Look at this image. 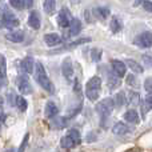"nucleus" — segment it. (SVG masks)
<instances>
[{"label":"nucleus","mask_w":152,"mask_h":152,"mask_svg":"<svg viewBox=\"0 0 152 152\" xmlns=\"http://www.w3.org/2000/svg\"><path fill=\"white\" fill-rule=\"evenodd\" d=\"M34 77H35V80H36V83L39 84L44 91H47L48 94H53V91H55L53 84H52V81H51V79L48 77L44 66H43L40 61H36V63H35Z\"/></svg>","instance_id":"1"},{"label":"nucleus","mask_w":152,"mask_h":152,"mask_svg":"<svg viewBox=\"0 0 152 152\" xmlns=\"http://www.w3.org/2000/svg\"><path fill=\"white\" fill-rule=\"evenodd\" d=\"M102 91V79L99 76H92L86 84V96L89 102H96Z\"/></svg>","instance_id":"2"},{"label":"nucleus","mask_w":152,"mask_h":152,"mask_svg":"<svg viewBox=\"0 0 152 152\" xmlns=\"http://www.w3.org/2000/svg\"><path fill=\"white\" fill-rule=\"evenodd\" d=\"M81 143V135L76 129H69L60 140V147L63 150H72Z\"/></svg>","instance_id":"3"},{"label":"nucleus","mask_w":152,"mask_h":152,"mask_svg":"<svg viewBox=\"0 0 152 152\" xmlns=\"http://www.w3.org/2000/svg\"><path fill=\"white\" fill-rule=\"evenodd\" d=\"M113 108H115V102H113V99H111V97H105V99H103L102 102H99L96 104V112L104 118V116L111 115V112L113 111Z\"/></svg>","instance_id":"4"},{"label":"nucleus","mask_w":152,"mask_h":152,"mask_svg":"<svg viewBox=\"0 0 152 152\" xmlns=\"http://www.w3.org/2000/svg\"><path fill=\"white\" fill-rule=\"evenodd\" d=\"M1 24L5 27V28L13 29V31H15V28L19 27L20 21H19V19L16 18L11 11H3L1 12Z\"/></svg>","instance_id":"5"},{"label":"nucleus","mask_w":152,"mask_h":152,"mask_svg":"<svg viewBox=\"0 0 152 152\" xmlns=\"http://www.w3.org/2000/svg\"><path fill=\"white\" fill-rule=\"evenodd\" d=\"M16 84H18V89L20 91L21 95H29L32 94V86L29 83V79L27 75L21 74L16 77Z\"/></svg>","instance_id":"6"},{"label":"nucleus","mask_w":152,"mask_h":152,"mask_svg":"<svg viewBox=\"0 0 152 152\" xmlns=\"http://www.w3.org/2000/svg\"><path fill=\"white\" fill-rule=\"evenodd\" d=\"M135 44L140 48H151L152 47V32L150 31H145V32H142L139 36H136L135 39Z\"/></svg>","instance_id":"7"},{"label":"nucleus","mask_w":152,"mask_h":152,"mask_svg":"<svg viewBox=\"0 0 152 152\" xmlns=\"http://www.w3.org/2000/svg\"><path fill=\"white\" fill-rule=\"evenodd\" d=\"M61 72H63V76L66 77V80L68 83H72L74 80V64H72L71 58H66L61 63Z\"/></svg>","instance_id":"8"},{"label":"nucleus","mask_w":152,"mask_h":152,"mask_svg":"<svg viewBox=\"0 0 152 152\" xmlns=\"http://www.w3.org/2000/svg\"><path fill=\"white\" fill-rule=\"evenodd\" d=\"M72 15L69 13V11L67 10V8H61L60 12L58 13V24L59 27H61V28H67V27L71 26V21H72Z\"/></svg>","instance_id":"9"},{"label":"nucleus","mask_w":152,"mask_h":152,"mask_svg":"<svg viewBox=\"0 0 152 152\" xmlns=\"http://www.w3.org/2000/svg\"><path fill=\"white\" fill-rule=\"evenodd\" d=\"M111 66H112V69H113V75H116L118 77H124V76H126L127 66L124 61L113 59V60H111Z\"/></svg>","instance_id":"10"},{"label":"nucleus","mask_w":152,"mask_h":152,"mask_svg":"<svg viewBox=\"0 0 152 152\" xmlns=\"http://www.w3.org/2000/svg\"><path fill=\"white\" fill-rule=\"evenodd\" d=\"M35 63H36V61H35L34 58H31V56H27V58H24L23 60H21L20 67H21V69H23L24 75L34 74V71H35Z\"/></svg>","instance_id":"11"},{"label":"nucleus","mask_w":152,"mask_h":152,"mask_svg":"<svg viewBox=\"0 0 152 152\" xmlns=\"http://www.w3.org/2000/svg\"><path fill=\"white\" fill-rule=\"evenodd\" d=\"M59 113V107L55 102H47L45 103V107H44V115L47 116L48 119H53L56 118V115Z\"/></svg>","instance_id":"12"},{"label":"nucleus","mask_w":152,"mask_h":152,"mask_svg":"<svg viewBox=\"0 0 152 152\" xmlns=\"http://www.w3.org/2000/svg\"><path fill=\"white\" fill-rule=\"evenodd\" d=\"M44 43L48 45V47H56V45L63 43V39H61L58 34H45L44 35Z\"/></svg>","instance_id":"13"},{"label":"nucleus","mask_w":152,"mask_h":152,"mask_svg":"<svg viewBox=\"0 0 152 152\" xmlns=\"http://www.w3.org/2000/svg\"><path fill=\"white\" fill-rule=\"evenodd\" d=\"M129 127L127 126L126 123H123V121H118V123L113 124L112 127V132L113 135H116V136H123V135H127L129 134Z\"/></svg>","instance_id":"14"},{"label":"nucleus","mask_w":152,"mask_h":152,"mask_svg":"<svg viewBox=\"0 0 152 152\" xmlns=\"http://www.w3.org/2000/svg\"><path fill=\"white\" fill-rule=\"evenodd\" d=\"M28 26L34 29H39L40 26H42V19H40V15L37 11H32L28 16Z\"/></svg>","instance_id":"15"},{"label":"nucleus","mask_w":152,"mask_h":152,"mask_svg":"<svg viewBox=\"0 0 152 152\" xmlns=\"http://www.w3.org/2000/svg\"><path fill=\"white\" fill-rule=\"evenodd\" d=\"M8 42L11 43H21L24 40V32L20 29H16V31H11L10 34L5 35Z\"/></svg>","instance_id":"16"},{"label":"nucleus","mask_w":152,"mask_h":152,"mask_svg":"<svg viewBox=\"0 0 152 152\" xmlns=\"http://www.w3.org/2000/svg\"><path fill=\"white\" fill-rule=\"evenodd\" d=\"M88 42H91V39H89V37H83V39L75 40L74 43H69V44L64 45V47L59 48V50H56V51H52V53H59V52H61V51H64V50H68V48H75V47H77V45L86 44V43H88Z\"/></svg>","instance_id":"17"},{"label":"nucleus","mask_w":152,"mask_h":152,"mask_svg":"<svg viewBox=\"0 0 152 152\" xmlns=\"http://www.w3.org/2000/svg\"><path fill=\"white\" fill-rule=\"evenodd\" d=\"M81 31V21L80 19L74 18L71 21V26H69V32H68V36H76L79 35V32Z\"/></svg>","instance_id":"18"},{"label":"nucleus","mask_w":152,"mask_h":152,"mask_svg":"<svg viewBox=\"0 0 152 152\" xmlns=\"http://www.w3.org/2000/svg\"><path fill=\"white\" fill-rule=\"evenodd\" d=\"M126 66L129 67L131 68V71L134 72V74H143V67L140 63H137L136 60H134V59H127L126 61Z\"/></svg>","instance_id":"19"},{"label":"nucleus","mask_w":152,"mask_h":152,"mask_svg":"<svg viewBox=\"0 0 152 152\" xmlns=\"http://www.w3.org/2000/svg\"><path fill=\"white\" fill-rule=\"evenodd\" d=\"M124 120L127 123H139V113L136 112L135 110H129L124 113Z\"/></svg>","instance_id":"20"},{"label":"nucleus","mask_w":152,"mask_h":152,"mask_svg":"<svg viewBox=\"0 0 152 152\" xmlns=\"http://www.w3.org/2000/svg\"><path fill=\"white\" fill-rule=\"evenodd\" d=\"M110 28H111V31H112L113 34H118V32H120V31H121V28H123V24H121L120 19L116 18V16H113V18L111 19Z\"/></svg>","instance_id":"21"},{"label":"nucleus","mask_w":152,"mask_h":152,"mask_svg":"<svg viewBox=\"0 0 152 152\" xmlns=\"http://www.w3.org/2000/svg\"><path fill=\"white\" fill-rule=\"evenodd\" d=\"M94 13L96 18L105 19L110 16V10H108L107 7H96V8H94Z\"/></svg>","instance_id":"22"},{"label":"nucleus","mask_w":152,"mask_h":152,"mask_svg":"<svg viewBox=\"0 0 152 152\" xmlns=\"http://www.w3.org/2000/svg\"><path fill=\"white\" fill-rule=\"evenodd\" d=\"M15 107H18L20 112H26L27 108H28V102L26 100V97L19 96V95H18V97H16V104H15Z\"/></svg>","instance_id":"23"},{"label":"nucleus","mask_w":152,"mask_h":152,"mask_svg":"<svg viewBox=\"0 0 152 152\" xmlns=\"http://www.w3.org/2000/svg\"><path fill=\"white\" fill-rule=\"evenodd\" d=\"M43 10L45 11V13H53L56 10V1H53V0L43 1Z\"/></svg>","instance_id":"24"},{"label":"nucleus","mask_w":152,"mask_h":152,"mask_svg":"<svg viewBox=\"0 0 152 152\" xmlns=\"http://www.w3.org/2000/svg\"><path fill=\"white\" fill-rule=\"evenodd\" d=\"M113 102H115V105H118L119 108L123 107V105H126V103H127L126 94H124V92H119V94H116Z\"/></svg>","instance_id":"25"},{"label":"nucleus","mask_w":152,"mask_h":152,"mask_svg":"<svg viewBox=\"0 0 152 152\" xmlns=\"http://www.w3.org/2000/svg\"><path fill=\"white\" fill-rule=\"evenodd\" d=\"M67 124V119L66 118H53L52 123H51V126L53 127V128H64Z\"/></svg>","instance_id":"26"},{"label":"nucleus","mask_w":152,"mask_h":152,"mask_svg":"<svg viewBox=\"0 0 152 152\" xmlns=\"http://www.w3.org/2000/svg\"><path fill=\"white\" fill-rule=\"evenodd\" d=\"M0 75L3 77H7V59L1 53H0Z\"/></svg>","instance_id":"27"},{"label":"nucleus","mask_w":152,"mask_h":152,"mask_svg":"<svg viewBox=\"0 0 152 152\" xmlns=\"http://www.w3.org/2000/svg\"><path fill=\"white\" fill-rule=\"evenodd\" d=\"M139 92L137 91H129V94H128V99H129V103H131L132 105H136L137 103H139Z\"/></svg>","instance_id":"28"},{"label":"nucleus","mask_w":152,"mask_h":152,"mask_svg":"<svg viewBox=\"0 0 152 152\" xmlns=\"http://www.w3.org/2000/svg\"><path fill=\"white\" fill-rule=\"evenodd\" d=\"M10 5L12 8H15V10H24L26 8V1H23V0H12V1H10Z\"/></svg>","instance_id":"29"},{"label":"nucleus","mask_w":152,"mask_h":152,"mask_svg":"<svg viewBox=\"0 0 152 152\" xmlns=\"http://www.w3.org/2000/svg\"><path fill=\"white\" fill-rule=\"evenodd\" d=\"M108 84H110V88L113 89V88H118L119 86H120V80H119L118 76H110V79H108Z\"/></svg>","instance_id":"30"},{"label":"nucleus","mask_w":152,"mask_h":152,"mask_svg":"<svg viewBox=\"0 0 152 152\" xmlns=\"http://www.w3.org/2000/svg\"><path fill=\"white\" fill-rule=\"evenodd\" d=\"M28 140H29V134L27 132V134L24 135L23 140H21L20 145H19V148H18V151H16V152H24V151H26V147H27V144H28Z\"/></svg>","instance_id":"31"},{"label":"nucleus","mask_w":152,"mask_h":152,"mask_svg":"<svg viewBox=\"0 0 152 152\" xmlns=\"http://www.w3.org/2000/svg\"><path fill=\"white\" fill-rule=\"evenodd\" d=\"M142 61L145 67L152 68V55L151 53H144V55H142Z\"/></svg>","instance_id":"32"},{"label":"nucleus","mask_w":152,"mask_h":152,"mask_svg":"<svg viewBox=\"0 0 152 152\" xmlns=\"http://www.w3.org/2000/svg\"><path fill=\"white\" fill-rule=\"evenodd\" d=\"M151 110H152V95H150V96L145 97L144 108H143V111H144V112H150Z\"/></svg>","instance_id":"33"},{"label":"nucleus","mask_w":152,"mask_h":152,"mask_svg":"<svg viewBox=\"0 0 152 152\" xmlns=\"http://www.w3.org/2000/svg\"><path fill=\"white\" fill-rule=\"evenodd\" d=\"M126 81H127V84H129L131 87H136L137 86V80H136V76L135 75H127L126 76Z\"/></svg>","instance_id":"34"},{"label":"nucleus","mask_w":152,"mask_h":152,"mask_svg":"<svg viewBox=\"0 0 152 152\" xmlns=\"http://www.w3.org/2000/svg\"><path fill=\"white\" fill-rule=\"evenodd\" d=\"M16 97H18V95L15 94V91L8 92V102H10V104L12 105V107H15V104H16Z\"/></svg>","instance_id":"35"},{"label":"nucleus","mask_w":152,"mask_h":152,"mask_svg":"<svg viewBox=\"0 0 152 152\" xmlns=\"http://www.w3.org/2000/svg\"><path fill=\"white\" fill-rule=\"evenodd\" d=\"M144 89L152 95V77H147L144 80Z\"/></svg>","instance_id":"36"},{"label":"nucleus","mask_w":152,"mask_h":152,"mask_svg":"<svg viewBox=\"0 0 152 152\" xmlns=\"http://www.w3.org/2000/svg\"><path fill=\"white\" fill-rule=\"evenodd\" d=\"M100 58H102V51L97 50V48L92 50V59H94L95 61H97V60H100Z\"/></svg>","instance_id":"37"},{"label":"nucleus","mask_w":152,"mask_h":152,"mask_svg":"<svg viewBox=\"0 0 152 152\" xmlns=\"http://www.w3.org/2000/svg\"><path fill=\"white\" fill-rule=\"evenodd\" d=\"M143 7H144L145 11H148V12L152 13V1H144L143 3Z\"/></svg>","instance_id":"38"},{"label":"nucleus","mask_w":152,"mask_h":152,"mask_svg":"<svg viewBox=\"0 0 152 152\" xmlns=\"http://www.w3.org/2000/svg\"><path fill=\"white\" fill-rule=\"evenodd\" d=\"M4 120H5V113H4V111H3V108L0 107V124H1Z\"/></svg>","instance_id":"39"},{"label":"nucleus","mask_w":152,"mask_h":152,"mask_svg":"<svg viewBox=\"0 0 152 152\" xmlns=\"http://www.w3.org/2000/svg\"><path fill=\"white\" fill-rule=\"evenodd\" d=\"M4 83H5V77H3V76L0 75V88L4 86Z\"/></svg>","instance_id":"40"},{"label":"nucleus","mask_w":152,"mask_h":152,"mask_svg":"<svg viewBox=\"0 0 152 152\" xmlns=\"http://www.w3.org/2000/svg\"><path fill=\"white\" fill-rule=\"evenodd\" d=\"M1 27H3V24H1V21H0V28H1Z\"/></svg>","instance_id":"41"},{"label":"nucleus","mask_w":152,"mask_h":152,"mask_svg":"<svg viewBox=\"0 0 152 152\" xmlns=\"http://www.w3.org/2000/svg\"><path fill=\"white\" fill-rule=\"evenodd\" d=\"M134 152H135V151H134Z\"/></svg>","instance_id":"42"}]
</instances>
